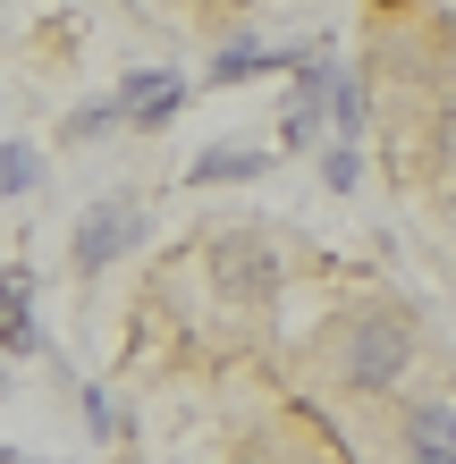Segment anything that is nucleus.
Masks as SVG:
<instances>
[{"mask_svg": "<svg viewBox=\"0 0 456 464\" xmlns=\"http://www.w3.org/2000/svg\"><path fill=\"white\" fill-rule=\"evenodd\" d=\"M406 464H456V405H414L406 414Z\"/></svg>", "mask_w": 456, "mask_h": 464, "instance_id": "obj_4", "label": "nucleus"}, {"mask_svg": "<svg viewBox=\"0 0 456 464\" xmlns=\"http://www.w3.org/2000/svg\"><path fill=\"white\" fill-rule=\"evenodd\" d=\"M85 422H93V440H119V405L102 389H85Z\"/></svg>", "mask_w": 456, "mask_h": 464, "instance_id": "obj_8", "label": "nucleus"}, {"mask_svg": "<svg viewBox=\"0 0 456 464\" xmlns=\"http://www.w3.org/2000/svg\"><path fill=\"white\" fill-rule=\"evenodd\" d=\"M338 363L355 389H397L414 363V330H406V313H355L346 321V338H338Z\"/></svg>", "mask_w": 456, "mask_h": 464, "instance_id": "obj_1", "label": "nucleus"}, {"mask_svg": "<svg viewBox=\"0 0 456 464\" xmlns=\"http://www.w3.org/2000/svg\"><path fill=\"white\" fill-rule=\"evenodd\" d=\"M178 102H186V76L144 68V76H127V85H119V119H127V127H160Z\"/></svg>", "mask_w": 456, "mask_h": 464, "instance_id": "obj_3", "label": "nucleus"}, {"mask_svg": "<svg viewBox=\"0 0 456 464\" xmlns=\"http://www.w3.org/2000/svg\"><path fill=\"white\" fill-rule=\"evenodd\" d=\"M136 228H144V211L127 203V195H111V203H93L85 220H76V270H111L127 245H136Z\"/></svg>", "mask_w": 456, "mask_h": 464, "instance_id": "obj_2", "label": "nucleus"}, {"mask_svg": "<svg viewBox=\"0 0 456 464\" xmlns=\"http://www.w3.org/2000/svg\"><path fill=\"white\" fill-rule=\"evenodd\" d=\"M262 169H271L262 144H220V152H203L195 169H186V186H228V178H262Z\"/></svg>", "mask_w": 456, "mask_h": 464, "instance_id": "obj_5", "label": "nucleus"}, {"mask_svg": "<svg viewBox=\"0 0 456 464\" xmlns=\"http://www.w3.org/2000/svg\"><path fill=\"white\" fill-rule=\"evenodd\" d=\"M0 464H17V456H0Z\"/></svg>", "mask_w": 456, "mask_h": 464, "instance_id": "obj_10", "label": "nucleus"}, {"mask_svg": "<svg viewBox=\"0 0 456 464\" xmlns=\"http://www.w3.org/2000/svg\"><path fill=\"white\" fill-rule=\"evenodd\" d=\"M271 60H279V51H262V43H228L211 76H254V68H271Z\"/></svg>", "mask_w": 456, "mask_h": 464, "instance_id": "obj_7", "label": "nucleus"}, {"mask_svg": "<svg viewBox=\"0 0 456 464\" xmlns=\"http://www.w3.org/2000/svg\"><path fill=\"white\" fill-rule=\"evenodd\" d=\"M0 389H9V372H0Z\"/></svg>", "mask_w": 456, "mask_h": 464, "instance_id": "obj_9", "label": "nucleus"}, {"mask_svg": "<svg viewBox=\"0 0 456 464\" xmlns=\"http://www.w3.org/2000/svg\"><path fill=\"white\" fill-rule=\"evenodd\" d=\"M43 178V152L34 144H0V195H25Z\"/></svg>", "mask_w": 456, "mask_h": 464, "instance_id": "obj_6", "label": "nucleus"}]
</instances>
